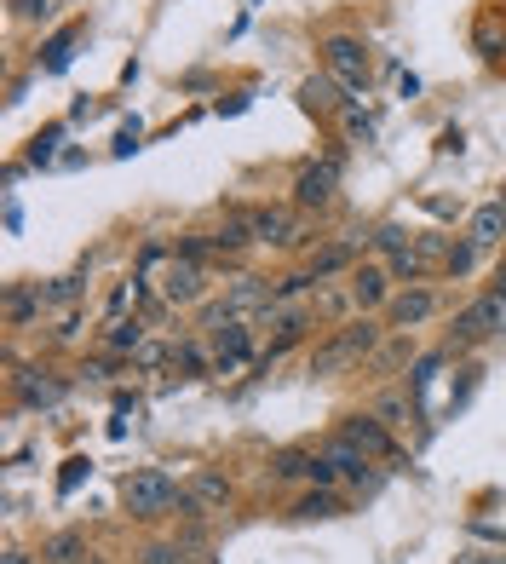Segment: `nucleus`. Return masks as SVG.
Returning a JSON list of instances; mask_svg holds the SVG:
<instances>
[{
	"instance_id": "1",
	"label": "nucleus",
	"mask_w": 506,
	"mask_h": 564,
	"mask_svg": "<svg viewBox=\"0 0 506 564\" xmlns=\"http://www.w3.org/2000/svg\"><path fill=\"white\" fill-rule=\"evenodd\" d=\"M380 340H386V329L374 323V317H351V323H340V329L322 340L317 352H311V363H305V375H317V380H334V375H345V369H357L363 357H374L380 352Z\"/></svg>"
},
{
	"instance_id": "2",
	"label": "nucleus",
	"mask_w": 506,
	"mask_h": 564,
	"mask_svg": "<svg viewBox=\"0 0 506 564\" xmlns=\"http://www.w3.org/2000/svg\"><path fill=\"white\" fill-rule=\"evenodd\" d=\"M184 484H173V472L161 467H138L121 478V507L133 518H161V513H179Z\"/></svg>"
},
{
	"instance_id": "3",
	"label": "nucleus",
	"mask_w": 506,
	"mask_h": 564,
	"mask_svg": "<svg viewBox=\"0 0 506 564\" xmlns=\"http://www.w3.org/2000/svg\"><path fill=\"white\" fill-rule=\"evenodd\" d=\"M495 334H506V294L483 288L472 306L455 311V352H472V346L495 340Z\"/></svg>"
},
{
	"instance_id": "4",
	"label": "nucleus",
	"mask_w": 506,
	"mask_h": 564,
	"mask_svg": "<svg viewBox=\"0 0 506 564\" xmlns=\"http://www.w3.org/2000/svg\"><path fill=\"white\" fill-rule=\"evenodd\" d=\"M322 70L334 75L345 93H363L374 64H368V47L357 41V35H328V41H322Z\"/></svg>"
},
{
	"instance_id": "5",
	"label": "nucleus",
	"mask_w": 506,
	"mask_h": 564,
	"mask_svg": "<svg viewBox=\"0 0 506 564\" xmlns=\"http://www.w3.org/2000/svg\"><path fill=\"white\" fill-rule=\"evenodd\" d=\"M207 352H213V375H236L253 357V323L248 317H225L207 329Z\"/></svg>"
},
{
	"instance_id": "6",
	"label": "nucleus",
	"mask_w": 506,
	"mask_h": 564,
	"mask_svg": "<svg viewBox=\"0 0 506 564\" xmlns=\"http://www.w3.org/2000/svg\"><path fill=\"white\" fill-rule=\"evenodd\" d=\"M12 398H18V409H58V403L69 398V380L58 375V369H12Z\"/></svg>"
},
{
	"instance_id": "7",
	"label": "nucleus",
	"mask_w": 506,
	"mask_h": 564,
	"mask_svg": "<svg viewBox=\"0 0 506 564\" xmlns=\"http://www.w3.org/2000/svg\"><path fill=\"white\" fill-rule=\"evenodd\" d=\"M225 507H230V478L225 472L196 467L190 478H184V501H179L184 518H207V513H225Z\"/></svg>"
},
{
	"instance_id": "8",
	"label": "nucleus",
	"mask_w": 506,
	"mask_h": 564,
	"mask_svg": "<svg viewBox=\"0 0 506 564\" xmlns=\"http://www.w3.org/2000/svg\"><path fill=\"white\" fill-rule=\"evenodd\" d=\"M437 306H443V300H437V288L414 282V288H397V294H391L386 323H391V329H403V334H414L420 323H432V317H437Z\"/></svg>"
},
{
	"instance_id": "9",
	"label": "nucleus",
	"mask_w": 506,
	"mask_h": 564,
	"mask_svg": "<svg viewBox=\"0 0 506 564\" xmlns=\"http://www.w3.org/2000/svg\"><path fill=\"white\" fill-rule=\"evenodd\" d=\"M248 225H253V242L259 248H299L305 242V225H299L294 208H253Z\"/></svg>"
},
{
	"instance_id": "10",
	"label": "nucleus",
	"mask_w": 506,
	"mask_h": 564,
	"mask_svg": "<svg viewBox=\"0 0 506 564\" xmlns=\"http://www.w3.org/2000/svg\"><path fill=\"white\" fill-rule=\"evenodd\" d=\"M202 294H207V271L196 265V259L173 254L167 265H161V300H167V306H196Z\"/></svg>"
},
{
	"instance_id": "11",
	"label": "nucleus",
	"mask_w": 506,
	"mask_h": 564,
	"mask_svg": "<svg viewBox=\"0 0 506 564\" xmlns=\"http://www.w3.org/2000/svg\"><path fill=\"white\" fill-rule=\"evenodd\" d=\"M340 438H351V444L363 449V455H374V461H403V449H397V438H391V426L380 421V415H345Z\"/></svg>"
},
{
	"instance_id": "12",
	"label": "nucleus",
	"mask_w": 506,
	"mask_h": 564,
	"mask_svg": "<svg viewBox=\"0 0 506 564\" xmlns=\"http://www.w3.org/2000/svg\"><path fill=\"white\" fill-rule=\"evenodd\" d=\"M334 190H340V167H299V179H294V208L305 213H322V208H334Z\"/></svg>"
},
{
	"instance_id": "13",
	"label": "nucleus",
	"mask_w": 506,
	"mask_h": 564,
	"mask_svg": "<svg viewBox=\"0 0 506 564\" xmlns=\"http://www.w3.org/2000/svg\"><path fill=\"white\" fill-rule=\"evenodd\" d=\"M271 306H276V282H265V277H236L225 288V311L230 317H265Z\"/></svg>"
},
{
	"instance_id": "14",
	"label": "nucleus",
	"mask_w": 506,
	"mask_h": 564,
	"mask_svg": "<svg viewBox=\"0 0 506 564\" xmlns=\"http://www.w3.org/2000/svg\"><path fill=\"white\" fill-rule=\"evenodd\" d=\"M345 294H351V306H357V311H380V306H391V294H397V288H391L386 265H357Z\"/></svg>"
},
{
	"instance_id": "15",
	"label": "nucleus",
	"mask_w": 506,
	"mask_h": 564,
	"mask_svg": "<svg viewBox=\"0 0 506 564\" xmlns=\"http://www.w3.org/2000/svg\"><path fill=\"white\" fill-rule=\"evenodd\" d=\"M299 104L311 116H340L345 104H351V93H345L334 75H311V81H299Z\"/></svg>"
},
{
	"instance_id": "16",
	"label": "nucleus",
	"mask_w": 506,
	"mask_h": 564,
	"mask_svg": "<svg viewBox=\"0 0 506 564\" xmlns=\"http://www.w3.org/2000/svg\"><path fill=\"white\" fill-rule=\"evenodd\" d=\"M41 311H46L41 282H6V323H12V329H29Z\"/></svg>"
},
{
	"instance_id": "17",
	"label": "nucleus",
	"mask_w": 506,
	"mask_h": 564,
	"mask_svg": "<svg viewBox=\"0 0 506 564\" xmlns=\"http://www.w3.org/2000/svg\"><path fill=\"white\" fill-rule=\"evenodd\" d=\"M322 455L340 467V478H351V484H368V467H374V455H363V449L351 444V438H340V432H334V438L322 444Z\"/></svg>"
},
{
	"instance_id": "18",
	"label": "nucleus",
	"mask_w": 506,
	"mask_h": 564,
	"mask_svg": "<svg viewBox=\"0 0 506 564\" xmlns=\"http://www.w3.org/2000/svg\"><path fill=\"white\" fill-rule=\"evenodd\" d=\"M81 41H87V24H64V29H58V35H52V41L41 47V70H46V75H64Z\"/></svg>"
},
{
	"instance_id": "19",
	"label": "nucleus",
	"mask_w": 506,
	"mask_h": 564,
	"mask_svg": "<svg viewBox=\"0 0 506 564\" xmlns=\"http://www.w3.org/2000/svg\"><path fill=\"white\" fill-rule=\"evenodd\" d=\"M466 236H472L478 248H501V236H506V208H501V202H483V208L472 213Z\"/></svg>"
},
{
	"instance_id": "20",
	"label": "nucleus",
	"mask_w": 506,
	"mask_h": 564,
	"mask_svg": "<svg viewBox=\"0 0 506 564\" xmlns=\"http://www.w3.org/2000/svg\"><path fill=\"white\" fill-rule=\"evenodd\" d=\"M81 559H92L81 530H58V536L41 541V564H81Z\"/></svg>"
},
{
	"instance_id": "21",
	"label": "nucleus",
	"mask_w": 506,
	"mask_h": 564,
	"mask_svg": "<svg viewBox=\"0 0 506 564\" xmlns=\"http://www.w3.org/2000/svg\"><path fill=\"white\" fill-rule=\"evenodd\" d=\"M311 467H317V449H276L271 455V478L276 484H294V478L311 484Z\"/></svg>"
},
{
	"instance_id": "22",
	"label": "nucleus",
	"mask_w": 506,
	"mask_h": 564,
	"mask_svg": "<svg viewBox=\"0 0 506 564\" xmlns=\"http://www.w3.org/2000/svg\"><path fill=\"white\" fill-rule=\"evenodd\" d=\"M138 346H144V317H115L104 329V352L110 357H133Z\"/></svg>"
},
{
	"instance_id": "23",
	"label": "nucleus",
	"mask_w": 506,
	"mask_h": 564,
	"mask_svg": "<svg viewBox=\"0 0 506 564\" xmlns=\"http://www.w3.org/2000/svg\"><path fill=\"white\" fill-rule=\"evenodd\" d=\"M248 248H253L248 213H242V219H225V225L213 231V254H219V259H236V254H248Z\"/></svg>"
},
{
	"instance_id": "24",
	"label": "nucleus",
	"mask_w": 506,
	"mask_h": 564,
	"mask_svg": "<svg viewBox=\"0 0 506 564\" xmlns=\"http://www.w3.org/2000/svg\"><path fill=\"white\" fill-rule=\"evenodd\" d=\"M81 294H87V265H81V271H69V277L46 282V311H69Z\"/></svg>"
},
{
	"instance_id": "25",
	"label": "nucleus",
	"mask_w": 506,
	"mask_h": 564,
	"mask_svg": "<svg viewBox=\"0 0 506 564\" xmlns=\"http://www.w3.org/2000/svg\"><path fill=\"white\" fill-rule=\"evenodd\" d=\"M340 513H345V501L334 490H317V484H311V495L294 501V518H305V524H311V518H340Z\"/></svg>"
},
{
	"instance_id": "26",
	"label": "nucleus",
	"mask_w": 506,
	"mask_h": 564,
	"mask_svg": "<svg viewBox=\"0 0 506 564\" xmlns=\"http://www.w3.org/2000/svg\"><path fill=\"white\" fill-rule=\"evenodd\" d=\"M409 357H414V340L397 329L391 340H380V352H374V369H380V375H391V369H403Z\"/></svg>"
},
{
	"instance_id": "27",
	"label": "nucleus",
	"mask_w": 506,
	"mask_h": 564,
	"mask_svg": "<svg viewBox=\"0 0 506 564\" xmlns=\"http://www.w3.org/2000/svg\"><path fill=\"white\" fill-rule=\"evenodd\" d=\"M173 369L179 375H213V352L196 346V340H184V346H173Z\"/></svg>"
},
{
	"instance_id": "28",
	"label": "nucleus",
	"mask_w": 506,
	"mask_h": 564,
	"mask_svg": "<svg viewBox=\"0 0 506 564\" xmlns=\"http://www.w3.org/2000/svg\"><path fill=\"white\" fill-rule=\"evenodd\" d=\"M58 144H64V121H46L41 133L29 139V162H35V167H46L52 156H58Z\"/></svg>"
},
{
	"instance_id": "29",
	"label": "nucleus",
	"mask_w": 506,
	"mask_h": 564,
	"mask_svg": "<svg viewBox=\"0 0 506 564\" xmlns=\"http://www.w3.org/2000/svg\"><path fill=\"white\" fill-rule=\"evenodd\" d=\"M345 265H351V242H328V248H322V254L311 259V277L328 282L334 271H345Z\"/></svg>"
},
{
	"instance_id": "30",
	"label": "nucleus",
	"mask_w": 506,
	"mask_h": 564,
	"mask_svg": "<svg viewBox=\"0 0 506 564\" xmlns=\"http://www.w3.org/2000/svg\"><path fill=\"white\" fill-rule=\"evenodd\" d=\"M478 242H472V236H460V242H449V259H443V271H449V277H466V271H472V265H478Z\"/></svg>"
},
{
	"instance_id": "31",
	"label": "nucleus",
	"mask_w": 506,
	"mask_h": 564,
	"mask_svg": "<svg viewBox=\"0 0 506 564\" xmlns=\"http://www.w3.org/2000/svg\"><path fill=\"white\" fill-rule=\"evenodd\" d=\"M340 127H345V133H351V139H374V116H368V110H363V104H357V98H351V104H345V110H340Z\"/></svg>"
},
{
	"instance_id": "32",
	"label": "nucleus",
	"mask_w": 506,
	"mask_h": 564,
	"mask_svg": "<svg viewBox=\"0 0 506 564\" xmlns=\"http://www.w3.org/2000/svg\"><path fill=\"white\" fill-rule=\"evenodd\" d=\"M173 254H179V259H196V265H202V259L213 254V231H184L179 242H173Z\"/></svg>"
},
{
	"instance_id": "33",
	"label": "nucleus",
	"mask_w": 506,
	"mask_h": 564,
	"mask_svg": "<svg viewBox=\"0 0 506 564\" xmlns=\"http://www.w3.org/2000/svg\"><path fill=\"white\" fill-rule=\"evenodd\" d=\"M374 415H380V421H386V426H409L414 403L403 398V392H386V398H380V409H374Z\"/></svg>"
},
{
	"instance_id": "34",
	"label": "nucleus",
	"mask_w": 506,
	"mask_h": 564,
	"mask_svg": "<svg viewBox=\"0 0 506 564\" xmlns=\"http://www.w3.org/2000/svg\"><path fill=\"white\" fill-rule=\"evenodd\" d=\"M133 363L138 369H161V363H173V346H161V340H144L133 352Z\"/></svg>"
},
{
	"instance_id": "35",
	"label": "nucleus",
	"mask_w": 506,
	"mask_h": 564,
	"mask_svg": "<svg viewBox=\"0 0 506 564\" xmlns=\"http://www.w3.org/2000/svg\"><path fill=\"white\" fill-rule=\"evenodd\" d=\"M12 18L18 24H46L52 18V0H12Z\"/></svg>"
},
{
	"instance_id": "36",
	"label": "nucleus",
	"mask_w": 506,
	"mask_h": 564,
	"mask_svg": "<svg viewBox=\"0 0 506 564\" xmlns=\"http://www.w3.org/2000/svg\"><path fill=\"white\" fill-rule=\"evenodd\" d=\"M138 564H184V547L179 541H156V547H144Z\"/></svg>"
},
{
	"instance_id": "37",
	"label": "nucleus",
	"mask_w": 506,
	"mask_h": 564,
	"mask_svg": "<svg viewBox=\"0 0 506 564\" xmlns=\"http://www.w3.org/2000/svg\"><path fill=\"white\" fill-rule=\"evenodd\" d=\"M92 472V461H81V455H69L64 461V472H58V495H75V484Z\"/></svg>"
},
{
	"instance_id": "38",
	"label": "nucleus",
	"mask_w": 506,
	"mask_h": 564,
	"mask_svg": "<svg viewBox=\"0 0 506 564\" xmlns=\"http://www.w3.org/2000/svg\"><path fill=\"white\" fill-rule=\"evenodd\" d=\"M414 236L403 231V225H380V231H374V248H386V254H397V248H409Z\"/></svg>"
},
{
	"instance_id": "39",
	"label": "nucleus",
	"mask_w": 506,
	"mask_h": 564,
	"mask_svg": "<svg viewBox=\"0 0 506 564\" xmlns=\"http://www.w3.org/2000/svg\"><path fill=\"white\" fill-rule=\"evenodd\" d=\"M138 139H144V127H138V121H127V127H121V139H115V156H133Z\"/></svg>"
},
{
	"instance_id": "40",
	"label": "nucleus",
	"mask_w": 506,
	"mask_h": 564,
	"mask_svg": "<svg viewBox=\"0 0 506 564\" xmlns=\"http://www.w3.org/2000/svg\"><path fill=\"white\" fill-rule=\"evenodd\" d=\"M75 334H81V311H64V323H58V329H52V340H75Z\"/></svg>"
},
{
	"instance_id": "41",
	"label": "nucleus",
	"mask_w": 506,
	"mask_h": 564,
	"mask_svg": "<svg viewBox=\"0 0 506 564\" xmlns=\"http://www.w3.org/2000/svg\"><path fill=\"white\" fill-rule=\"evenodd\" d=\"M345 300H351V294H334V288H322V294H317V306L328 311V317H340V311H345Z\"/></svg>"
},
{
	"instance_id": "42",
	"label": "nucleus",
	"mask_w": 506,
	"mask_h": 564,
	"mask_svg": "<svg viewBox=\"0 0 506 564\" xmlns=\"http://www.w3.org/2000/svg\"><path fill=\"white\" fill-rule=\"evenodd\" d=\"M495 294H506V254H501V265H495V282H489Z\"/></svg>"
},
{
	"instance_id": "43",
	"label": "nucleus",
	"mask_w": 506,
	"mask_h": 564,
	"mask_svg": "<svg viewBox=\"0 0 506 564\" xmlns=\"http://www.w3.org/2000/svg\"><path fill=\"white\" fill-rule=\"evenodd\" d=\"M455 564H506V559H489V553H466V559H455Z\"/></svg>"
},
{
	"instance_id": "44",
	"label": "nucleus",
	"mask_w": 506,
	"mask_h": 564,
	"mask_svg": "<svg viewBox=\"0 0 506 564\" xmlns=\"http://www.w3.org/2000/svg\"><path fill=\"white\" fill-rule=\"evenodd\" d=\"M0 564H35V559H29V553H18V547H6V559H0Z\"/></svg>"
},
{
	"instance_id": "45",
	"label": "nucleus",
	"mask_w": 506,
	"mask_h": 564,
	"mask_svg": "<svg viewBox=\"0 0 506 564\" xmlns=\"http://www.w3.org/2000/svg\"><path fill=\"white\" fill-rule=\"evenodd\" d=\"M501 208H506V190H501Z\"/></svg>"
},
{
	"instance_id": "46",
	"label": "nucleus",
	"mask_w": 506,
	"mask_h": 564,
	"mask_svg": "<svg viewBox=\"0 0 506 564\" xmlns=\"http://www.w3.org/2000/svg\"><path fill=\"white\" fill-rule=\"evenodd\" d=\"M81 564H98V559H81Z\"/></svg>"
}]
</instances>
